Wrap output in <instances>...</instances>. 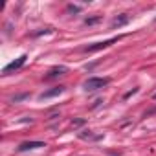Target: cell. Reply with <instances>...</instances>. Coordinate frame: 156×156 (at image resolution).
Segmentation results:
<instances>
[{
  "label": "cell",
  "instance_id": "obj_2",
  "mask_svg": "<svg viewBox=\"0 0 156 156\" xmlns=\"http://www.w3.org/2000/svg\"><path fill=\"white\" fill-rule=\"evenodd\" d=\"M121 37H112V39H107V41H103V42H96V44H90V46H87L85 48V51L87 53H92V51H99V50H103V48H108V46H112L114 42H118Z\"/></svg>",
  "mask_w": 156,
  "mask_h": 156
},
{
  "label": "cell",
  "instance_id": "obj_12",
  "mask_svg": "<svg viewBox=\"0 0 156 156\" xmlns=\"http://www.w3.org/2000/svg\"><path fill=\"white\" fill-rule=\"evenodd\" d=\"M154 98H156V94H154Z\"/></svg>",
  "mask_w": 156,
  "mask_h": 156
},
{
  "label": "cell",
  "instance_id": "obj_9",
  "mask_svg": "<svg viewBox=\"0 0 156 156\" xmlns=\"http://www.w3.org/2000/svg\"><path fill=\"white\" fill-rule=\"evenodd\" d=\"M26 98H30V94H19V96H15V98H11V101H22V99H26Z\"/></svg>",
  "mask_w": 156,
  "mask_h": 156
},
{
  "label": "cell",
  "instance_id": "obj_3",
  "mask_svg": "<svg viewBox=\"0 0 156 156\" xmlns=\"http://www.w3.org/2000/svg\"><path fill=\"white\" fill-rule=\"evenodd\" d=\"M26 59H28V55H20V57H19L17 61H13V62H9V64H8V66H6V68L2 70V72H4V73H11V72H15V70H19V68H20V66H22V64L26 62Z\"/></svg>",
  "mask_w": 156,
  "mask_h": 156
},
{
  "label": "cell",
  "instance_id": "obj_6",
  "mask_svg": "<svg viewBox=\"0 0 156 156\" xmlns=\"http://www.w3.org/2000/svg\"><path fill=\"white\" fill-rule=\"evenodd\" d=\"M127 24H129V17H127V15H118V17H114L112 22H110L112 28H121V26H127Z\"/></svg>",
  "mask_w": 156,
  "mask_h": 156
},
{
  "label": "cell",
  "instance_id": "obj_5",
  "mask_svg": "<svg viewBox=\"0 0 156 156\" xmlns=\"http://www.w3.org/2000/svg\"><path fill=\"white\" fill-rule=\"evenodd\" d=\"M64 92V87H53L51 90H46L39 96V99H50V98H55V96H61Z\"/></svg>",
  "mask_w": 156,
  "mask_h": 156
},
{
  "label": "cell",
  "instance_id": "obj_7",
  "mask_svg": "<svg viewBox=\"0 0 156 156\" xmlns=\"http://www.w3.org/2000/svg\"><path fill=\"white\" fill-rule=\"evenodd\" d=\"M66 72H68V68H66V66H57V68L50 70L46 77H48V79H53V77H57V75H64Z\"/></svg>",
  "mask_w": 156,
  "mask_h": 156
},
{
  "label": "cell",
  "instance_id": "obj_10",
  "mask_svg": "<svg viewBox=\"0 0 156 156\" xmlns=\"http://www.w3.org/2000/svg\"><path fill=\"white\" fill-rule=\"evenodd\" d=\"M68 11H73V13H77V11H79V8H77V6H68Z\"/></svg>",
  "mask_w": 156,
  "mask_h": 156
},
{
  "label": "cell",
  "instance_id": "obj_1",
  "mask_svg": "<svg viewBox=\"0 0 156 156\" xmlns=\"http://www.w3.org/2000/svg\"><path fill=\"white\" fill-rule=\"evenodd\" d=\"M110 83V79L108 77H90V79H87L85 81V90L87 92H94V90H99V88H103V87H107Z\"/></svg>",
  "mask_w": 156,
  "mask_h": 156
},
{
  "label": "cell",
  "instance_id": "obj_8",
  "mask_svg": "<svg viewBox=\"0 0 156 156\" xmlns=\"http://www.w3.org/2000/svg\"><path fill=\"white\" fill-rule=\"evenodd\" d=\"M101 20V17H92V19H85V24L87 26H92V24H98Z\"/></svg>",
  "mask_w": 156,
  "mask_h": 156
},
{
  "label": "cell",
  "instance_id": "obj_11",
  "mask_svg": "<svg viewBox=\"0 0 156 156\" xmlns=\"http://www.w3.org/2000/svg\"><path fill=\"white\" fill-rule=\"evenodd\" d=\"M83 123H85L83 119H75V121H72V125H75V127H77V125H83Z\"/></svg>",
  "mask_w": 156,
  "mask_h": 156
},
{
  "label": "cell",
  "instance_id": "obj_4",
  "mask_svg": "<svg viewBox=\"0 0 156 156\" xmlns=\"http://www.w3.org/2000/svg\"><path fill=\"white\" fill-rule=\"evenodd\" d=\"M41 147H46L44 141H24L19 145V151L24 152V151H33V149H41Z\"/></svg>",
  "mask_w": 156,
  "mask_h": 156
}]
</instances>
